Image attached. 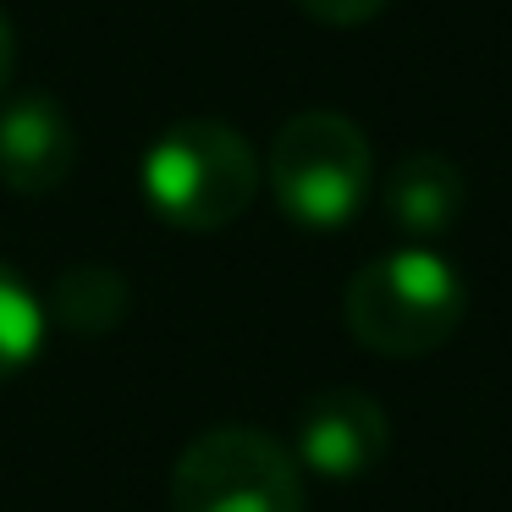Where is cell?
I'll return each mask as SVG.
<instances>
[{
	"label": "cell",
	"mask_w": 512,
	"mask_h": 512,
	"mask_svg": "<svg viewBox=\"0 0 512 512\" xmlns=\"http://www.w3.org/2000/svg\"><path fill=\"white\" fill-rule=\"evenodd\" d=\"M468 314V287L457 265L413 243L353 270L342 292V320L358 347L380 358H424L457 336Z\"/></svg>",
	"instance_id": "obj_1"
},
{
	"label": "cell",
	"mask_w": 512,
	"mask_h": 512,
	"mask_svg": "<svg viewBox=\"0 0 512 512\" xmlns=\"http://www.w3.org/2000/svg\"><path fill=\"white\" fill-rule=\"evenodd\" d=\"M259 155L232 122L193 116L149 144L144 204L177 232H221L254 204Z\"/></svg>",
	"instance_id": "obj_2"
},
{
	"label": "cell",
	"mask_w": 512,
	"mask_h": 512,
	"mask_svg": "<svg viewBox=\"0 0 512 512\" xmlns=\"http://www.w3.org/2000/svg\"><path fill=\"white\" fill-rule=\"evenodd\" d=\"M281 215L303 232H342L369 199L375 155L358 122L336 111H303L270 138L265 160Z\"/></svg>",
	"instance_id": "obj_3"
},
{
	"label": "cell",
	"mask_w": 512,
	"mask_h": 512,
	"mask_svg": "<svg viewBox=\"0 0 512 512\" xmlns=\"http://www.w3.org/2000/svg\"><path fill=\"white\" fill-rule=\"evenodd\" d=\"M177 512H303V468L281 441L248 424H215L171 468Z\"/></svg>",
	"instance_id": "obj_4"
},
{
	"label": "cell",
	"mask_w": 512,
	"mask_h": 512,
	"mask_svg": "<svg viewBox=\"0 0 512 512\" xmlns=\"http://www.w3.org/2000/svg\"><path fill=\"white\" fill-rule=\"evenodd\" d=\"M391 452V419L369 391L325 386L303 402L298 435H292V463L320 479H369Z\"/></svg>",
	"instance_id": "obj_5"
},
{
	"label": "cell",
	"mask_w": 512,
	"mask_h": 512,
	"mask_svg": "<svg viewBox=\"0 0 512 512\" xmlns=\"http://www.w3.org/2000/svg\"><path fill=\"white\" fill-rule=\"evenodd\" d=\"M78 166V133L61 100L12 94L0 105V182L23 199H45Z\"/></svg>",
	"instance_id": "obj_6"
},
{
	"label": "cell",
	"mask_w": 512,
	"mask_h": 512,
	"mask_svg": "<svg viewBox=\"0 0 512 512\" xmlns=\"http://www.w3.org/2000/svg\"><path fill=\"white\" fill-rule=\"evenodd\" d=\"M380 204H386V221L402 237L430 243V237H446L463 221L468 182L457 171V160L435 155V149H413V155H402L391 166L386 188H380Z\"/></svg>",
	"instance_id": "obj_7"
},
{
	"label": "cell",
	"mask_w": 512,
	"mask_h": 512,
	"mask_svg": "<svg viewBox=\"0 0 512 512\" xmlns=\"http://www.w3.org/2000/svg\"><path fill=\"white\" fill-rule=\"evenodd\" d=\"M133 309V287L111 265H72L56 276L50 292V320L72 336H111Z\"/></svg>",
	"instance_id": "obj_8"
},
{
	"label": "cell",
	"mask_w": 512,
	"mask_h": 512,
	"mask_svg": "<svg viewBox=\"0 0 512 512\" xmlns=\"http://www.w3.org/2000/svg\"><path fill=\"white\" fill-rule=\"evenodd\" d=\"M50 336V309L6 259H0V380L23 375Z\"/></svg>",
	"instance_id": "obj_9"
},
{
	"label": "cell",
	"mask_w": 512,
	"mask_h": 512,
	"mask_svg": "<svg viewBox=\"0 0 512 512\" xmlns=\"http://www.w3.org/2000/svg\"><path fill=\"white\" fill-rule=\"evenodd\" d=\"M298 6L325 28H358V23H369V17L386 12L391 0H298Z\"/></svg>",
	"instance_id": "obj_10"
},
{
	"label": "cell",
	"mask_w": 512,
	"mask_h": 512,
	"mask_svg": "<svg viewBox=\"0 0 512 512\" xmlns=\"http://www.w3.org/2000/svg\"><path fill=\"white\" fill-rule=\"evenodd\" d=\"M12 61H17V34H12V23H6V12H0V89L12 78Z\"/></svg>",
	"instance_id": "obj_11"
}]
</instances>
